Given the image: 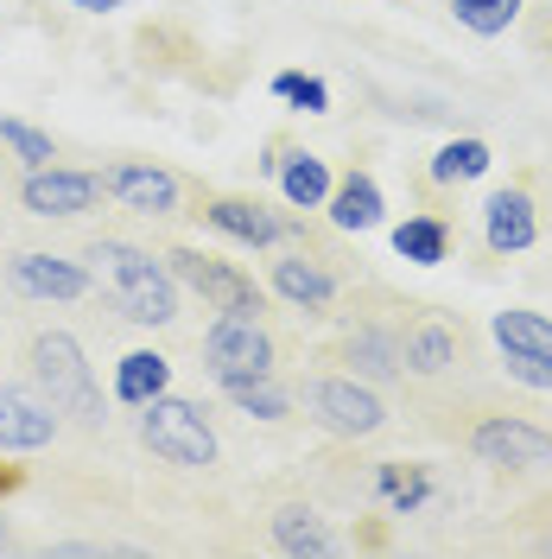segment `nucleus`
Returning a JSON list of instances; mask_svg holds the SVG:
<instances>
[{
    "instance_id": "f257e3e1",
    "label": "nucleus",
    "mask_w": 552,
    "mask_h": 559,
    "mask_svg": "<svg viewBox=\"0 0 552 559\" xmlns=\"http://www.w3.org/2000/svg\"><path fill=\"white\" fill-rule=\"evenodd\" d=\"M191 191V210L184 216H197L209 236H223V242L236 248H317V254H337V229L331 236H317L305 216H292V204L279 210L267 198H248V191H209V185H184Z\"/></svg>"
},
{
    "instance_id": "f03ea898",
    "label": "nucleus",
    "mask_w": 552,
    "mask_h": 559,
    "mask_svg": "<svg viewBox=\"0 0 552 559\" xmlns=\"http://www.w3.org/2000/svg\"><path fill=\"white\" fill-rule=\"evenodd\" d=\"M89 261H96V274H103V293L108 306L128 318V324H172L178 318V280L166 267V254H146V248L121 242V236H103V242L83 248Z\"/></svg>"
},
{
    "instance_id": "7ed1b4c3",
    "label": "nucleus",
    "mask_w": 552,
    "mask_h": 559,
    "mask_svg": "<svg viewBox=\"0 0 552 559\" xmlns=\"http://www.w3.org/2000/svg\"><path fill=\"white\" fill-rule=\"evenodd\" d=\"M20 369H26V382L38 388V401L51 407L58 419H76L83 432H96L103 426V388H96V369H89V356L83 344L70 337V331H33L26 337V356H20Z\"/></svg>"
},
{
    "instance_id": "20e7f679",
    "label": "nucleus",
    "mask_w": 552,
    "mask_h": 559,
    "mask_svg": "<svg viewBox=\"0 0 552 559\" xmlns=\"http://www.w3.org/2000/svg\"><path fill=\"white\" fill-rule=\"evenodd\" d=\"M375 306L381 312H356V299H349V324L317 349V362L362 376L375 388H407L413 376H407V356H400V299L387 286H375Z\"/></svg>"
},
{
    "instance_id": "39448f33",
    "label": "nucleus",
    "mask_w": 552,
    "mask_h": 559,
    "mask_svg": "<svg viewBox=\"0 0 552 559\" xmlns=\"http://www.w3.org/2000/svg\"><path fill=\"white\" fill-rule=\"evenodd\" d=\"M299 407L317 432L331 439H375L387 426V394L362 376H344V369H317L299 382Z\"/></svg>"
},
{
    "instance_id": "423d86ee",
    "label": "nucleus",
    "mask_w": 552,
    "mask_h": 559,
    "mask_svg": "<svg viewBox=\"0 0 552 559\" xmlns=\"http://www.w3.org/2000/svg\"><path fill=\"white\" fill-rule=\"evenodd\" d=\"M140 445L159 457V464H178V471H209L216 464V432H209V407L204 401H184V394H159L140 407Z\"/></svg>"
},
{
    "instance_id": "0eeeda50",
    "label": "nucleus",
    "mask_w": 552,
    "mask_h": 559,
    "mask_svg": "<svg viewBox=\"0 0 552 559\" xmlns=\"http://www.w3.org/2000/svg\"><path fill=\"white\" fill-rule=\"evenodd\" d=\"M349 280H356V267H349L344 254H317V248L279 242V254L267 261V293L286 299L292 312H305V318H331V306L344 299Z\"/></svg>"
},
{
    "instance_id": "6e6552de",
    "label": "nucleus",
    "mask_w": 552,
    "mask_h": 559,
    "mask_svg": "<svg viewBox=\"0 0 552 559\" xmlns=\"http://www.w3.org/2000/svg\"><path fill=\"white\" fill-rule=\"evenodd\" d=\"M400 356H407L413 382H445V376H457V362L470 356V331H464V318L439 312V306L400 299Z\"/></svg>"
},
{
    "instance_id": "1a4fd4ad",
    "label": "nucleus",
    "mask_w": 552,
    "mask_h": 559,
    "mask_svg": "<svg viewBox=\"0 0 552 559\" xmlns=\"http://www.w3.org/2000/svg\"><path fill=\"white\" fill-rule=\"evenodd\" d=\"M166 267H172L178 286H191L197 299H209L216 312H248V318H267V286L236 267V261H223V254H209V248H166Z\"/></svg>"
},
{
    "instance_id": "9d476101",
    "label": "nucleus",
    "mask_w": 552,
    "mask_h": 559,
    "mask_svg": "<svg viewBox=\"0 0 552 559\" xmlns=\"http://www.w3.org/2000/svg\"><path fill=\"white\" fill-rule=\"evenodd\" d=\"M464 452L489 471H547L552 464V432L520 414H477L464 426Z\"/></svg>"
},
{
    "instance_id": "9b49d317",
    "label": "nucleus",
    "mask_w": 552,
    "mask_h": 559,
    "mask_svg": "<svg viewBox=\"0 0 552 559\" xmlns=\"http://www.w3.org/2000/svg\"><path fill=\"white\" fill-rule=\"evenodd\" d=\"M489 337L502 349V376H508V382L552 394V318L547 312L508 306V312L489 318Z\"/></svg>"
},
{
    "instance_id": "f8f14e48",
    "label": "nucleus",
    "mask_w": 552,
    "mask_h": 559,
    "mask_svg": "<svg viewBox=\"0 0 552 559\" xmlns=\"http://www.w3.org/2000/svg\"><path fill=\"white\" fill-rule=\"evenodd\" d=\"M204 369L209 376H274L279 344H274V331H267V318L216 312V324L204 331Z\"/></svg>"
},
{
    "instance_id": "ddd939ff",
    "label": "nucleus",
    "mask_w": 552,
    "mask_h": 559,
    "mask_svg": "<svg viewBox=\"0 0 552 559\" xmlns=\"http://www.w3.org/2000/svg\"><path fill=\"white\" fill-rule=\"evenodd\" d=\"M0 280L20 293V299H38V306H76L96 293V274L70 254H45V248H20L0 261Z\"/></svg>"
},
{
    "instance_id": "4468645a",
    "label": "nucleus",
    "mask_w": 552,
    "mask_h": 559,
    "mask_svg": "<svg viewBox=\"0 0 552 559\" xmlns=\"http://www.w3.org/2000/svg\"><path fill=\"white\" fill-rule=\"evenodd\" d=\"M547 236V210L533 198V178L520 173L483 198V248L489 254H527Z\"/></svg>"
},
{
    "instance_id": "2eb2a0df",
    "label": "nucleus",
    "mask_w": 552,
    "mask_h": 559,
    "mask_svg": "<svg viewBox=\"0 0 552 559\" xmlns=\"http://www.w3.org/2000/svg\"><path fill=\"white\" fill-rule=\"evenodd\" d=\"M108 191H103V173H89V166H33V173L20 178V204L33 210V216H83V210H96Z\"/></svg>"
},
{
    "instance_id": "dca6fc26",
    "label": "nucleus",
    "mask_w": 552,
    "mask_h": 559,
    "mask_svg": "<svg viewBox=\"0 0 552 559\" xmlns=\"http://www.w3.org/2000/svg\"><path fill=\"white\" fill-rule=\"evenodd\" d=\"M103 191L134 216H178L184 178L153 166V159H115V166H103Z\"/></svg>"
},
{
    "instance_id": "f3484780",
    "label": "nucleus",
    "mask_w": 552,
    "mask_h": 559,
    "mask_svg": "<svg viewBox=\"0 0 552 559\" xmlns=\"http://www.w3.org/2000/svg\"><path fill=\"white\" fill-rule=\"evenodd\" d=\"M324 216H331L337 236H369V229H381V223H387V198H381L375 173H369V166H349V173L331 185Z\"/></svg>"
},
{
    "instance_id": "a211bd4d",
    "label": "nucleus",
    "mask_w": 552,
    "mask_h": 559,
    "mask_svg": "<svg viewBox=\"0 0 552 559\" xmlns=\"http://www.w3.org/2000/svg\"><path fill=\"white\" fill-rule=\"evenodd\" d=\"M64 419L51 414L38 394H20V388H0V452H45L58 439Z\"/></svg>"
},
{
    "instance_id": "6ab92c4d",
    "label": "nucleus",
    "mask_w": 552,
    "mask_h": 559,
    "mask_svg": "<svg viewBox=\"0 0 552 559\" xmlns=\"http://www.w3.org/2000/svg\"><path fill=\"white\" fill-rule=\"evenodd\" d=\"M279 140V153H274V178H279V198L292 210H324V198H331V166L317 159V153H305V146H292L286 134H274Z\"/></svg>"
},
{
    "instance_id": "aec40b11",
    "label": "nucleus",
    "mask_w": 552,
    "mask_h": 559,
    "mask_svg": "<svg viewBox=\"0 0 552 559\" xmlns=\"http://www.w3.org/2000/svg\"><path fill=\"white\" fill-rule=\"evenodd\" d=\"M432 464H407V457H381L375 464V496L387 502V515H419L432 502Z\"/></svg>"
},
{
    "instance_id": "412c9836",
    "label": "nucleus",
    "mask_w": 552,
    "mask_h": 559,
    "mask_svg": "<svg viewBox=\"0 0 552 559\" xmlns=\"http://www.w3.org/2000/svg\"><path fill=\"white\" fill-rule=\"evenodd\" d=\"M267 527H274V547H279V554H311V559L337 554V534H331V527H324V515H317V509H305V502H279L274 515H267Z\"/></svg>"
},
{
    "instance_id": "4be33fe9",
    "label": "nucleus",
    "mask_w": 552,
    "mask_h": 559,
    "mask_svg": "<svg viewBox=\"0 0 552 559\" xmlns=\"http://www.w3.org/2000/svg\"><path fill=\"white\" fill-rule=\"evenodd\" d=\"M489 166H495L489 140L464 134V140H445V146L432 153V166H425V185H432V191H464V185H477Z\"/></svg>"
},
{
    "instance_id": "5701e85b",
    "label": "nucleus",
    "mask_w": 552,
    "mask_h": 559,
    "mask_svg": "<svg viewBox=\"0 0 552 559\" xmlns=\"http://www.w3.org/2000/svg\"><path fill=\"white\" fill-rule=\"evenodd\" d=\"M172 388V362L159 356V349H128L121 362H115V401L121 407H146V401H159Z\"/></svg>"
},
{
    "instance_id": "b1692460",
    "label": "nucleus",
    "mask_w": 552,
    "mask_h": 559,
    "mask_svg": "<svg viewBox=\"0 0 552 559\" xmlns=\"http://www.w3.org/2000/svg\"><path fill=\"white\" fill-rule=\"evenodd\" d=\"M216 388L248 419H292V388H279V376H216Z\"/></svg>"
},
{
    "instance_id": "393cba45",
    "label": "nucleus",
    "mask_w": 552,
    "mask_h": 559,
    "mask_svg": "<svg viewBox=\"0 0 552 559\" xmlns=\"http://www.w3.org/2000/svg\"><path fill=\"white\" fill-rule=\"evenodd\" d=\"M394 254L413 261V267H439V261H451V216L419 210V216H407V223H394Z\"/></svg>"
},
{
    "instance_id": "a878e982",
    "label": "nucleus",
    "mask_w": 552,
    "mask_h": 559,
    "mask_svg": "<svg viewBox=\"0 0 552 559\" xmlns=\"http://www.w3.org/2000/svg\"><path fill=\"white\" fill-rule=\"evenodd\" d=\"M520 7H527V0H451L457 26H464V33H477V38H502L520 20Z\"/></svg>"
},
{
    "instance_id": "bb28decb",
    "label": "nucleus",
    "mask_w": 552,
    "mask_h": 559,
    "mask_svg": "<svg viewBox=\"0 0 552 559\" xmlns=\"http://www.w3.org/2000/svg\"><path fill=\"white\" fill-rule=\"evenodd\" d=\"M0 146L33 173V166H51L58 159V140L45 134V128H33V121H20V115H0Z\"/></svg>"
},
{
    "instance_id": "cd10ccee",
    "label": "nucleus",
    "mask_w": 552,
    "mask_h": 559,
    "mask_svg": "<svg viewBox=\"0 0 552 559\" xmlns=\"http://www.w3.org/2000/svg\"><path fill=\"white\" fill-rule=\"evenodd\" d=\"M274 96L279 103H292V108H305V115H331V83L311 76V70H279Z\"/></svg>"
},
{
    "instance_id": "c85d7f7f",
    "label": "nucleus",
    "mask_w": 552,
    "mask_h": 559,
    "mask_svg": "<svg viewBox=\"0 0 552 559\" xmlns=\"http://www.w3.org/2000/svg\"><path fill=\"white\" fill-rule=\"evenodd\" d=\"M26 489V464H13V452H0V502Z\"/></svg>"
},
{
    "instance_id": "c756f323",
    "label": "nucleus",
    "mask_w": 552,
    "mask_h": 559,
    "mask_svg": "<svg viewBox=\"0 0 552 559\" xmlns=\"http://www.w3.org/2000/svg\"><path fill=\"white\" fill-rule=\"evenodd\" d=\"M387 540H394L387 522H375V515H369V522H356V547H387Z\"/></svg>"
},
{
    "instance_id": "7c9ffc66",
    "label": "nucleus",
    "mask_w": 552,
    "mask_h": 559,
    "mask_svg": "<svg viewBox=\"0 0 552 559\" xmlns=\"http://www.w3.org/2000/svg\"><path fill=\"white\" fill-rule=\"evenodd\" d=\"M76 13H115V7H128V0H70Z\"/></svg>"
},
{
    "instance_id": "2f4dec72",
    "label": "nucleus",
    "mask_w": 552,
    "mask_h": 559,
    "mask_svg": "<svg viewBox=\"0 0 552 559\" xmlns=\"http://www.w3.org/2000/svg\"><path fill=\"white\" fill-rule=\"evenodd\" d=\"M0 547H13V534H7V522H0Z\"/></svg>"
},
{
    "instance_id": "473e14b6",
    "label": "nucleus",
    "mask_w": 552,
    "mask_h": 559,
    "mask_svg": "<svg viewBox=\"0 0 552 559\" xmlns=\"http://www.w3.org/2000/svg\"><path fill=\"white\" fill-rule=\"evenodd\" d=\"M547 51H552V33H547Z\"/></svg>"
}]
</instances>
